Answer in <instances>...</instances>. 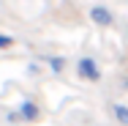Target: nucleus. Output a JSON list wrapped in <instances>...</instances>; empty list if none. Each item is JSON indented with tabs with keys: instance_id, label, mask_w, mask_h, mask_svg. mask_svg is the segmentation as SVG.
<instances>
[{
	"instance_id": "1",
	"label": "nucleus",
	"mask_w": 128,
	"mask_h": 126,
	"mask_svg": "<svg viewBox=\"0 0 128 126\" xmlns=\"http://www.w3.org/2000/svg\"><path fill=\"white\" fill-rule=\"evenodd\" d=\"M76 74L82 77V79H87V82H98V79H101V69H98V63H96L93 58H79Z\"/></svg>"
},
{
	"instance_id": "2",
	"label": "nucleus",
	"mask_w": 128,
	"mask_h": 126,
	"mask_svg": "<svg viewBox=\"0 0 128 126\" xmlns=\"http://www.w3.org/2000/svg\"><path fill=\"white\" fill-rule=\"evenodd\" d=\"M90 19H93L96 25H101V27H109L112 22H114L112 11H109V8H104V6H93V8H90Z\"/></svg>"
},
{
	"instance_id": "3",
	"label": "nucleus",
	"mask_w": 128,
	"mask_h": 126,
	"mask_svg": "<svg viewBox=\"0 0 128 126\" xmlns=\"http://www.w3.org/2000/svg\"><path fill=\"white\" fill-rule=\"evenodd\" d=\"M19 115H22V121H36V118H38V107H36L30 99H25L22 107H19Z\"/></svg>"
},
{
	"instance_id": "4",
	"label": "nucleus",
	"mask_w": 128,
	"mask_h": 126,
	"mask_svg": "<svg viewBox=\"0 0 128 126\" xmlns=\"http://www.w3.org/2000/svg\"><path fill=\"white\" fill-rule=\"evenodd\" d=\"M112 112H114V118H117L120 123H128V107H123V104H114V107H112Z\"/></svg>"
},
{
	"instance_id": "5",
	"label": "nucleus",
	"mask_w": 128,
	"mask_h": 126,
	"mask_svg": "<svg viewBox=\"0 0 128 126\" xmlns=\"http://www.w3.org/2000/svg\"><path fill=\"white\" fill-rule=\"evenodd\" d=\"M46 63H49V69L54 71V74H60V71H63V66H66V60H63V58H46Z\"/></svg>"
},
{
	"instance_id": "6",
	"label": "nucleus",
	"mask_w": 128,
	"mask_h": 126,
	"mask_svg": "<svg viewBox=\"0 0 128 126\" xmlns=\"http://www.w3.org/2000/svg\"><path fill=\"white\" fill-rule=\"evenodd\" d=\"M11 44H14V41H11V36H0V47H3V50H8Z\"/></svg>"
}]
</instances>
